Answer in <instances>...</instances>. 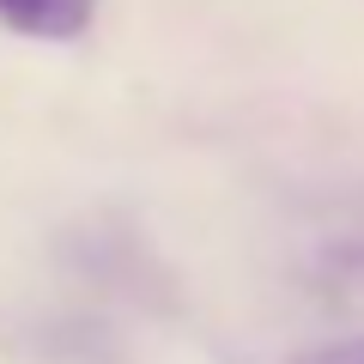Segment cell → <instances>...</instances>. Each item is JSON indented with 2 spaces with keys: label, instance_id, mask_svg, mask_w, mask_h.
Instances as JSON below:
<instances>
[{
  "label": "cell",
  "instance_id": "obj_1",
  "mask_svg": "<svg viewBox=\"0 0 364 364\" xmlns=\"http://www.w3.org/2000/svg\"><path fill=\"white\" fill-rule=\"evenodd\" d=\"M97 18V0H0V25L31 43H79Z\"/></svg>",
  "mask_w": 364,
  "mask_h": 364
},
{
  "label": "cell",
  "instance_id": "obj_2",
  "mask_svg": "<svg viewBox=\"0 0 364 364\" xmlns=\"http://www.w3.org/2000/svg\"><path fill=\"white\" fill-rule=\"evenodd\" d=\"M286 364H364V334H352V340H322V346L298 352V358H286Z\"/></svg>",
  "mask_w": 364,
  "mask_h": 364
}]
</instances>
